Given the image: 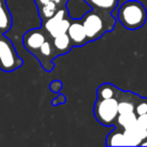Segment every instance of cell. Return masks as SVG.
I'll use <instances>...</instances> for the list:
<instances>
[{
  "instance_id": "obj_1",
  "label": "cell",
  "mask_w": 147,
  "mask_h": 147,
  "mask_svg": "<svg viewBox=\"0 0 147 147\" xmlns=\"http://www.w3.org/2000/svg\"><path fill=\"white\" fill-rule=\"evenodd\" d=\"M117 19L125 28L129 30H136L143 27L146 22V8L140 1L128 0L120 6Z\"/></svg>"
},
{
  "instance_id": "obj_16",
  "label": "cell",
  "mask_w": 147,
  "mask_h": 147,
  "mask_svg": "<svg viewBox=\"0 0 147 147\" xmlns=\"http://www.w3.org/2000/svg\"><path fill=\"white\" fill-rule=\"evenodd\" d=\"M69 24H71V21L67 18H63V20H61V22L59 24V26H57L49 35H51V37H55L59 34H63V33H67Z\"/></svg>"
},
{
  "instance_id": "obj_24",
  "label": "cell",
  "mask_w": 147,
  "mask_h": 147,
  "mask_svg": "<svg viewBox=\"0 0 147 147\" xmlns=\"http://www.w3.org/2000/svg\"><path fill=\"white\" fill-rule=\"evenodd\" d=\"M0 1H6V0H0Z\"/></svg>"
},
{
  "instance_id": "obj_6",
  "label": "cell",
  "mask_w": 147,
  "mask_h": 147,
  "mask_svg": "<svg viewBox=\"0 0 147 147\" xmlns=\"http://www.w3.org/2000/svg\"><path fill=\"white\" fill-rule=\"evenodd\" d=\"M67 33L73 45L82 47V45H86L87 42H89L86 31H85V28L83 26L82 20H76L71 22Z\"/></svg>"
},
{
  "instance_id": "obj_3",
  "label": "cell",
  "mask_w": 147,
  "mask_h": 147,
  "mask_svg": "<svg viewBox=\"0 0 147 147\" xmlns=\"http://www.w3.org/2000/svg\"><path fill=\"white\" fill-rule=\"evenodd\" d=\"M118 100L117 98H98L94 106V115L100 124L113 126L118 116Z\"/></svg>"
},
{
  "instance_id": "obj_9",
  "label": "cell",
  "mask_w": 147,
  "mask_h": 147,
  "mask_svg": "<svg viewBox=\"0 0 147 147\" xmlns=\"http://www.w3.org/2000/svg\"><path fill=\"white\" fill-rule=\"evenodd\" d=\"M53 45L55 49L59 51V55H63V53L69 51L73 47V43H71L67 33H63V34L53 37Z\"/></svg>"
},
{
  "instance_id": "obj_12",
  "label": "cell",
  "mask_w": 147,
  "mask_h": 147,
  "mask_svg": "<svg viewBox=\"0 0 147 147\" xmlns=\"http://www.w3.org/2000/svg\"><path fill=\"white\" fill-rule=\"evenodd\" d=\"M119 93V89L111 84H103L97 90L98 98L108 99V98H117Z\"/></svg>"
},
{
  "instance_id": "obj_17",
  "label": "cell",
  "mask_w": 147,
  "mask_h": 147,
  "mask_svg": "<svg viewBox=\"0 0 147 147\" xmlns=\"http://www.w3.org/2000/svg\"><path fill=\"white\" fill-rule=\"evenodd\" d=\"M134 112L137 116L147 113V99H145V98L139 99V101L136 103V105H135Z\"/></svg>"
},
{
  "instance_id": "obj_20",
  "label": "cell",
  "mask_w": 147,
  "mask_h": 147,
  "mask_svg": "<svg viewBox=\"0 0 147 147\" xmlns=\"http://www.w3.org/2000/svg\"><path fill=\"white\" fill-rule=\"evenodd\" d=\"M137 123L139 125H141L142 127H144L147 130V113L142 115H138L137 116Z\"/></svg>"
},
{
  "instance_id": "obj_2",
  "label": "cell",
  "mask_w": 147,
  "mask_h": 147,
  "mask_svg": "<svg viewBox=\"0 0 147 147\" xmlns=\"http://www.w3.org/2000/svg\"><path fill=\"white\" fill-rule=\"evenodd\" d=\"M23 61L18 55L12 41L0 33V69L10 73L22 67Z\"/></svg>"
},
{
  "instance_id": "obj_10",
  "label": "cell",
  "mask_w": 147,
  "mask_h": 147,
  "mask_svg": "<svg viewBox=\"0 0 147 147\" xmlns=\"http://www.w3.org/2000/svg\"><path fill=\"white\" fill-rule=\"evenodd\" d=\"M106 145L108 146H128V142H127L124 132L114 130L107 137Z\"/></svg>"
},
{
  "instance_id": "obj_23",
  "label": "cell",
  "mask_w": 147,
  "mask_h": 147,
  "mask_svg": "<svg viewBox=\"0 0 147 147\" xmlns=\"http://www.w3.org/2000/svg\"><path fill=\"white\" fill-rule=\"evenodd\" d=\"M140 145H141V146H147V138L144 139V140L140 143Z\"/></svg>"
},
{
  "instance_id": "obj_19",
  "label": "cell",
  "mask_w": 147,
  "mask_h": 147,
  "mask_svg": "<svg viewBox=\"0 0 147 147\" xmlns=\"http://www.w3.org/2000/svg\"><path fill=\"white\" fill-rule=\"evenodd\" d=\"M61 87H63V83H61V81H59V80L53 81V82H51V85H49V89H51L53 93L59 92V91L61 90Z\"/></svg>"
},
{
  "instance_id": "obj_5",
  "label": "cell",
  "mask_w": 147,
  "mask_h": 147,
  "mask_svg": "<svg viewBox=\"0 0 147 147\" xmlns=\"http://www.w3.org/2000/svg\"><path fill=\"white\" fill-rule=\"evenodd\" d=\"M45 39L47 37L45 35V32L39 28L30 29V30L26 31L22 37L24 47L34 55L36 51H38L41 45L45 41Z\"/></svg>"
},
{
  "instance_id": "obj_14",
  "label": "cell",
  "mask_w": 147,
  "mask_h": 147,
  "mask_svg": "<svg viewBox=\"0 0 147 147\" xmlns=\"http://www.w3.org/2000/svg\"><path fill=\"white\" fill-rule=\"evenodd\" d=\"M131 98H121L118 97V113L119 114H129L133 113L135 110V105L136 103L133 100H130Z\"/></svg>"
},
{
  "instance_id": "obj_18",
  "label": "cell",
  "mask_w": 147,
  "mask_h": 147,
  "mask_svg": "<svg viewBox=\"0 0 147 147\" xmlns=\"http://www.w3.org/2000/svg\"><path fill=\"white\" fill-rule=\"evenodd\" d=\"M38 51L43 57H49L51 55V53H53V47H51V42L45 39V41L39 47Z\"/></svg>"
},
{
  "instance_id": "obj_8",
  "label": "cell",
  "mask_w": 147,
  "mask_h": 147,
  "mask_svg": "<svg viewBox=\"0 0 147 147\" xmlns=\"http://www.w3.org/2000/svg\"><path fill=\"white\" fill-rule=\"evenodd\" d=\"M119 0H85V2L92 8L104 12H112L118 5Z\"/></svg>"
},
{
  "instance_id": "obj_15",
  "label": "cell",
  "mask_w": 147,
  "mask_h": 147,
  "mask_svg": "<svg viewBox=\"0 0 147 147\" xmlns=\"http://www.w3.org/2000/svg\"><path fill=\"white\" fill-rule=\"evenodd\" d=\"M39 14L42 19H49L51 16L55 14L57 12V3L53 0H51L49 2H47V4H45L43 6L39 7Z\"/></svg>"
},
{
  "instance_id": "obj_4",
  "label": "cell",
  "mask_w": 147,
  "mask_h": 147,
  "mask_svg": "<svg viewBox=\"0 0 147 147\" xmlns=\"http://www.w3.org/2000/svg\"><path fill=\"white\" fill-rule=\"evenodd\" d=\"M83 26L86 31L88 40H96L100 36H102L108 28H106L105 21L103 17L97 12V10H92L88 12L82 19Z\"/></svg>"
},
{
  "instance_id": "obj_11",
  "label": "cell",
  "mask_w": 147,
  "mask_h": 147,
  "mask_svg": "<svg viewBox=\"0 0 147 147\" xmlns=\"http://www.w3.org/2000/svg\"><path fill=\"white\" fill-rule=\"evenodd\" d=\"M65 11L63 10V9H61V10H57L53 16L47 19V21L45 22L43 26H45V30L49 32V34H51V33L59 26V24L61 22V20L65 18Z\"/></svg>"
},
{
  "instance_id": "obj_7",
  "label": "cell",
  "mask_w": 147,
  "mask_h": 147,
  "mask_svg": "<svg viewBox=\"0 0 147 147\" xmlns=\"http://www.w3.org/2000/svg\"><path fill=\"white\" fill-rule=\"evenodd\" d=\"M12 26V16L5 1H0V33L7 32Z\"/></svg>"
},
{
  "instance_id": "obj_22",
  "label": "cell",
  "mask_w": 147,
  "mask_h": 147,
  "mask_svg": "<svg viewBox=\"0 0 147 147\" xmlns=\"http://www.w3.org/2000/svg\"><path fill=\"white\" fill-rule=\"evenodd\" d=\"M51 0H35V2H36V4H37V7H41V6H43L45 4H47V2H49Z\"/></svg>"
},
{
  "instance_id": "obj_21",
  "label": "cell",
  "mask_w": 147,
  "mask_h": 147,
  "mask_svg": "<svg viewBox=\"0 0 147 147\" xmlns=\"http://www.w3.org/2000/svg\"><path fill=\"white\" fill-rule=\"evenodd\" d=\"M63 103H65V96H63V95H59L53 101V105H55V106L59 104H63Z\"/></svg>"
},
{
  "instance_id": "obj_13",
  "label": "cell",
  "mask_w": 147,
  "mask_h": 147,
  "mask_svg": "<svg viewBox=\"0 0 147 147\" xmlns=\"http://www.w3.org/2000/svg\"><path fill=\"white\" fill-rule=\"evenodd\" d=\"M116 122L122 127L123 129H127L132 127L137 123V115L135 112L129 113V114H118Z\"/></svg>"
}]
</instances>
